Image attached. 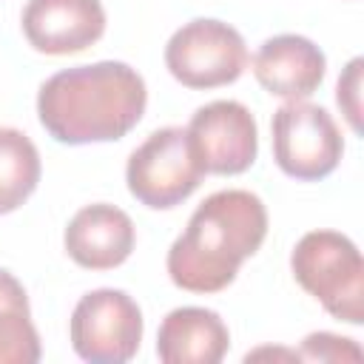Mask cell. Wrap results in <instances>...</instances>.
<instances>
[{"label": "cell", "instance_id": "obj_8", "mask_svg": "<svg viewBox=\"0 0 364 364\" xmlns=\"http://www.w3.org/2000/svg\"><path fill=\"white\" fill-rule=\"evenodd\" d=\"M185 131L205 173H245L259 154L256 119L236 100H213L196 108Z\"/></svg>", "mask_w": 364, "mask_h": 364}, {"label": "cell", "instance_id": "obj_16", "mask_svg": "<svg viewBox=\"0 0 364 364\" xmlns=\"http://www.w3.org/2000/svg\"><path fill=\"white\" fill-rule=\"evenodd\" d=\"M361 65H364L361 57L350 60L336 85V102L355 134H361Z\"/></svg>", "mask_w": 364, "mask_h": 364}, {"label": "cell", "instance_id": "obj_4", "mask_svg": "<svg viewBox=\"0 0 364 364\" xmlns=\"http://www.w3.org/2000/svg\"><path fill=\"white\" fill-rule=\"evenodd\" d=\"M205 168L188 139V131L168 125L154 131L125 165V182L136 202L168 210L185 202L202 182Z\"/></svg>", "mask_w": 364, "mask_h": 364}, {"label": "cell", "instance_id": "obj_10", "mask_svg": "<svg viewBox=\"0 0 364 364\" xmlns=\"http://www.w3.org/2000/svg\"><path fill=\"white\" fill-rule=\"evenodd\" d=\"M65 253L85 270H114L119 267L136 242L131 216L108 202L85 205L74 213L65 228Z\"/></svg>", "mask_w": 364, "mask_h": 364}, {"label": "cell", "instance_id": "obj_14", "mask_svg": "<svg viewBox=\"0 0 364 364\" xmlns=\"http://www.w3.org/2000/svg\"><path fill=\"white\" fill-rule=\"evenodd\" d=\"M37 145L17 128H0V216L17 210L40 182Z\"/></svg>", "mask_w": 364, "mask_h": 364}, {"label": "cell", "instance_id": "obj_7", "mask_svg": "<svg viewBox=\"0 0 364 364\" xmlns=\"http://www.w3.org/2000/svg\"><path fill=\"white\" fill-rule=\"evenodd\" d=\"M68 336L82 361L125 364L136 355L142 341V310L125 290H91L77 301Z\"/></svg>", "mask_w": 364, "mask_h": 364}, {"label": "cell", "instance_id": "obj_5", "mask_svg": "<svg viewBox=\"0 0 364 364\" xmlns=\"http://www.w3.org/2000/svg\"><path fill=\"white\" fill-rule=\"evenodd\" d=\"M165 65L185 88H219L242 77L247 68V46L233 26L199 17L171 34Z\"/></svg>", "mask_w": 364, "mask_h": 364}, {"label": "cell", "instance_id": "obj_11", "mask_svg": "<svg viewBox=\"0 0 364 364\" xmlns=\"http://www.w3.org/2000/svg\"><path fill=\"white\" fill-rule=\"evenodd\" d=\"M324 51L301 34H276L264 40L253 57L259 85L282 100H307L324 80Z\"/></svg>", "mask_w": 364, "mask_h": 364}, {"label": "cell", "instance_id": "obj_3", "mask_svg": "<svg viewBox=\"0 0 364 364\" xmlns=\"http://www.w3.org/2000/svg\"><path fill=\"white\" fill-rule=\"evenodd\" d=\"M296 282L347 324L364 321V262L355 242L338 230H310L290 256Z\"/></svg>", "mask_w": 364, "mask_h": 364}, {"label": "cell", "instance_id": "obj_1", "mask_svg": "<svg viewBox=\"0 0 364 364\" xmlns=\"http://www.w3.org/2000/svg\"><path fill=\"white\" fill-rule=\"evenodd\" d=\"M145 80L119 60L51 74L37 94L43 128L63 145L122 139L145 114Z\"/></svg>", "mask_w": 364, "mask_h": 364}, {"label": "cell", "instance_id": "obj_15", "mask_svg": "<svg viewBox=\"0 0 364 364\" xmlns=\"http://www.w3.org/2000/svg\"><path fill=\"white\" fill-rule=\"evenodd\" d=\"M299 361H361V347L353 338L336 336V333H310L301 347L296 350Z\"/></svg>", "mask_w": 364, "mask_h": 364}, {"label": "cell", "instance_id": "obj_13", "mask_svg": "<svg viewBox=\"0 0 364 364\" xmlns=\"http://www.w3.org/2000/svg\"><path fill=\"white\" fill-rule=\"evenodd\" d=\"M40 353L28 296L9 270H0V364H34Z\"/></svg>", "mask_w": 364, "mask_h": 364}, {"label": "cell", "instance_id": "obj_12", "mask_svg": "<svg viewBox=\"0 0 364 364\" xmlns=\"http://www.w3.org/2000/svg\"><path fill=\"white\" fill-rule=\"evenodd\" d=\"M228 350V324L205 307L171 310L156 333V355L162 364H219Z\"/></svg>", "mask_w": 364, "mask_h": 364}, {"label": "cell", "instance_id": "obj_6", "mask_svg": "<svg viewBox=\"0 0 364 364\" xmlns=\"http://www.w3.org/2000/svg\"><path fill=\"white\" fill-rule=\"evenodd\" d=\"M270 131L273 159L287 176L318 182L338 168L344 139L327 108L304 100H290L273 114Z\"/></svg>", "mask_w": 364, "mask_h": 364}, {"label": "cell", "instance_id": "obj_9", "mask_svg": "<svg viewBox=\"0 0 364 364\" xmlns=\"http://www.w3.org/2000/svg\"><path fill=\"white\" fill-rule=\"evenodd\" d=\"M23 34L43 54H77L105 34V9L100 0H28Z\"/></svg>", "mask_w": 364, "mask_h": 364}, {"label": "cell", "instance_id": "obj_2", "mask_svg": "<svg viewBox=\"0 0 364 364\" xmlns=\"http://www.w3.org/2000/svg\"><path fill=\"white\" fill-rule=\"evenodd\" d=\"M267 236L264 202L242 188L210 193L168 250V276L188 293L225 290Z\"/></svg>", "mask_w": 364, "mask_h": 364}]
</instances>
